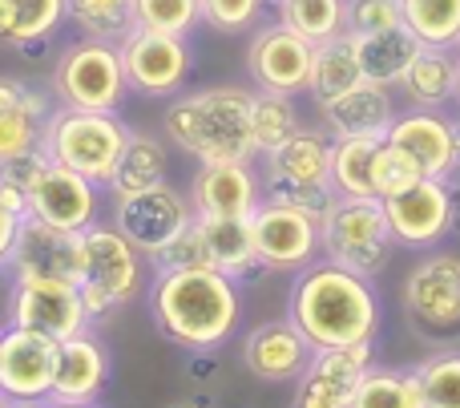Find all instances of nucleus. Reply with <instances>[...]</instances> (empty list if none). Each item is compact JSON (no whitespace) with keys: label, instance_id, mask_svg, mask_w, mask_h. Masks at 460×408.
Returning a JSON list of instances; mask_svg holds the SVG:
<instances>
[{"label":"nucleus","instance_id":"7ed1b4c3","mask_svg":"<svg viewBox=\"0 0 460 408\" xmlns=\"http://www.w3.org/2000/svg\"><path fill=\"white\" fill-rule=\"evenodd\" d=\"M251 102L246 85H207L194 93H174L162 113V129L182 154L199 162H254Z\"/></svg>","mask_w":460,"mask_h":408},{"label":"nucleus","instance_id":"6ab92c4d","mask_svg":"<svg viewBox=\"0 0 460 408\" xmlns=\"http://www.w3.org/2000/svg\"><path fill=\"white\" fill-rule=\"evenodd\" d=\"M4 267L16 279H65L81 283V235L57 231L40 218L24 215Z\"/></svg>","mask_w":460,"mask_h":408},{"label":"nucleus","instance_id":"b1692460","mask_svg":"<svg viewBox=\"0 0 460 408\" xmlns=\"http://www.w3.org/2000/svg\"><path fill=\"white\" fill-rule=\"evenodd\" d=\"M396 113L400 110L392 89L376 85V81H359L348 93L319 102V118L332 137H388Z\"/></svg>","mask_w":460,"mask_h":408},{"label":"nucleus","instance_id":"0eeeda50","mask_svg":"<svg viewBox=\"0 0 460 408\" xmlns=\"http://www.w3.org/2000/svg\"><path fill=\"white\" fill-rule=\"evenodd\" d=\"M262 166V199L303 207L311 215H323L332 207V134L327 129H295L275 154H267Z\"/></svg>","mask_w":460,"mask_h":408},{"label":"nucleus","instance_id":"a878e982","mask_svg":"<svg viewBox=\"0 0 460 408\" xmlns=\"http://www.w3.org/2000/svg\"><path fill=\"white\" fill-rule=\"evenodd\" d=\"M460 85V53L453 45H420L416 61L400 77V97L412 110H448Z\"/></svg>","mask_w":460,"mask_h":408},{"label":"nucleus","instance_id":"20e7f679","mask_svg":"<svg viewBox=\"0 0 460 408\" xmlns=\"http://www.w3.org/2000/svg\"><path fill=\"white\" fill-rule=\"evenodd\" d=\"M129 134H134V126L121 113L57 105L45 121L40 150H45L49 162H61V166L77 170V174H85L89 182H97L105 191L121 162Z\"/></svg>","mask_w":460,"mask_h":408},{"label":"nucleus","instance_id":"6e6552de","mask_svg":"<svg viewBox=\"0 0 460 408\" xmlns=\"http://www.w3.org/2000/svg\"><path fill=\"white\" fill-rule=\"evenodd\" d=\"M392 247L396 243H392L380 199H340L335 194L332 207L319 215V251L323 259L348 267V271L376 279L388 267Z\"/></svg>","mask_w":460,"mask_h":408},{"label":"nucleus","instance_id":"de8ad7c7","mask_svg":"<svg viewBox=\"0 0 460 408\" xmlns=\"http://www.w3.org/2000/svg\"><path fill=\"white\" fill-rule=\"evenodd\" d=\"M190 380H207V377H215L218 372V364L210 360V352H190Z\"/></svg>","mask_w":460,"mask_h":408},{"label":"nucleus","instance_id":"49530a36","mask_svg":"<svg viewBox=\"0 0 460 408\" xmlns=\"http://www.w3.org/2000/svg\"><path fill=\"white\" fill-rule=\"evenodd\" d=\"M13 296H16V275L0 263V332H4L8 320H13Z\"/></svg>","mask_w":460,"mask_h":408},{"label":"nucleus","instance_id":"ddd939ff","mask_svg":"<svg viewBox=\"0 0 460 408\" xmlns=\"http://www.w3.org/2000/svg\"><path fill=\"white\" fill-rule=\"evenodd\" d=\"M251 235L259 263L267 271H303L315 263L319 251V215L303 207H287V202L262 199L251 215Z\"/></svg>","mask_w":460,"mask_h":408},{"label":"nucleus","instance_id":"c85d7f7f","mask_svg":"<svg viewBox=\"0 0 460 408\" xmlns=\"http://www.w3.org/2000/svg\"><path fill=\"white\" fill-rule=\"evenodd\" d=\"M202 235L210 243V255H215V271L230 275L234 283H251L259 271L267 267L259 263V251H254V235H251V218H207L199 215Z\"/></svg>","mask_w":460,"mask_h":408},{"label":"nucleus","instance_id":"79ce46f5","mask_svg":"<svg viewBox=\"0 0 460 408\" xmlns=\"http://www.w3.org/2000/svg\"><path fill=\"white\" fill-rule=\"evenodd\" d=\"M372 178H376V199H392V194H400L404 186H412L416 178H424V170L416 166V158L408 150H400L396 142L380 137V146H376Z\"/></svg>","mask_w":460,"mask_h":408},{"label":"nucleus","instance_id":"58836bf2","mask_svg":"<svg viewBox=\"0 0 460 408\" xmlns=\"http://www.w3.org/2000/svg\"><path fill=\"white\" fill-rule=\"evenodd\" d=\"M146 267H150V271H207V267H215V255H210V243H207V235H202L199 215H194V223L186 226V231H178L166 247L154 251V255L146 259Z\"/></svg>","mask_w":460,"mask_h":408},{"label":"nucleus","instance_id":"72a5a7b5","mask_svg":"<svg viewBox=\"0 0 460 408\" xmlns=\"http://www.w3.org/2000/svg\"><path fill=\"white\" fill-rule=\"evenodd\" d=\"M299 129V110H295V97L287 93H267V89H254V102H251V137H254V150L267 158L275 154L287 137H295Z\"/></svg>","mask_w":460,"mask_h":408},{"label":"nucleus","instance_id":"a19ab883","mask_svg":"<svg viewBox=\"0 0 460 408\" xmlns=\"http://www.w3.org/2000/svg\"><path fill=\"white\" fill-rule=\"evenodd\" d=\"M202 24L223 37H238V32H254L262 24V13L270 0H199Z\"/></svg>","mask_w":460,"mask_h":408},{"label":"nucleus","instance_id":"864d4df0","mask_svg":"<svg viewBox=\"0 0 460 408\" xmlns=\"http://www.w3.org/2000/svg\"><path fill=\"white\" fill-rule=\"evenodd\" d=\"M456 53H460V37H456Z\"/></svg>","mask_w":460,"mask_h":408},{"label":"nucleus","instance_id":"4468645a","mask_svg":"<svg viewBox=\"0 0 460 408\" xmlns=\"http://www.w3.org/2000/svg\"><path fill=\"white\" fill-rule=\"evenodd\" d=\"M24 215L40 218L57 231L81 235L102 215V186L89 182L77 170L61 166V162H45L37 182L24 191Z\"/></svg>","mask_w":460,"mask_h":408},{"label":"nucleus","instance_id":"a18cd8bd","mask_svg":"<svg viewBox=\"0 0 460 408\" xmlns=\"http://www.w3.org/2000/svg\"><path fill=\"white\" fill-rule=\"evenodd\" d=\"M445 182L456 194V218H453V235H456L460 231V118H453V170H448Z\"/></svg>","mask_w":460,"mask_h":408},{"label":"nucleus","instance_id":"c03bdc74","mask_svg":"<svg viewBox=\"0 0 460 408\" xmlns=\"http://www.w3.org/2000/svg\"><path fill=\"white\" fill-rule=\"evenodd\" d=\"M21 218H24V194L16 186L0 182V263L8 259L13 251V239L21 231Z\"/></svg>","mask_w":460,"mask_h":408},{"label":"nucleus","instance_id":"f8f14e48","mask_svg":"<svg viewBox=\"0 0 460 408\" xmlns=\"http://www.w3.org/2000/svg\"><path fill=\"white\" fill-rule=\"evenodd\" d=\"M315 40L299 37L283 21H262L246 40V77L254 89L299 97L311 89Z\"/></svg>","mask_w":460,"mask_h":408},{"label":"nucleus","instance_id":"5701e85b","mask_svg":"<svg viewBox=\"0 0 460 408\" xmlns=\"http://www.w3.org/2000/svg\"><path fill=\"white\" fill-rule=\"evenodd\" d=\"M53 110V93L0 73V162L40 150V134Z\"/></svg>","mask_w":460,"mask_h":408},{"label":"nucleus","instance_id":"f704fd0d","mask_svg":"<svg viewBox=\"0 0 460 408\" xmlns=\"http://www.w3.org/2000/svg\"><path fill=\"white\" fill-rule=\"evenodd\" d=\"M65 21L81 37L121 40L134 29V0H65Z\"/></svg>","mask_w":460,"mask_h":408},{"label":"nucleus","instance_id":"3c124183","mask_svg":"<svg viewBox=\"0 0 460 408\" xmlns=\"http://www.w3.org/2000/svg\"><path fill=\"white\" fill-rule=\"evenodd\" d=\"M170 408H207V404H194V401H178V404H170Z\"/></svg>","mask_w":460,"mask_h":408},{"label":"nucleus","instance_id":"603ef678","mask_svg":"<svg viewBox=\"0 0 460 408\" xmlns=\"http://www.w3.org/2000/svg\"><path fill=\"white\" fill-rule=\"evenodd\" d=\"M456 105H460V85H456Z\"/></svg>","mask_w":460,"mask_h":408},{"label":"nucleus","instance_id":"dca6fc26","mask_svg":"<svg viewBox=\"0 0 460 408\" xmlns=\"http://www.w3.org/2000/svg\"><path fill=\"white\" fill-rule=\"evenodd\" d=\"M89 312L81 299L77 283L65 279H16V296H13V320L8 328H29L40 332L49 340H69L77 332L89 328Z\"/></svg>","mask_w":460,"mask_h":408},{"label":"nucleus","instance_id":"9d476101","mask_svg":"<svg viewBox=\"0 0 460 408\" xmlns=\"http://www.w3.org/2000/svg\"><path fill=\"white\" fill-rule=\"evenodd\" d=\"M118 49H121V69H126L129 93H137V97L170 102L174 93H182L194 73L190 37L154 32V29H137L134 24L118 40Z\"/></svg>","mask_w":460,"mask_h":408},{"label":"nucleus","instance_id":"1a4fd4ad","mask_svg":"<svg viewBox=\"0 0 460 408\" xmlns=\"http://www.w3.org/2000/svg\"><path fill=\"white\" fill-rule=\"evenodd\" d=\"M400 307L416 340H429L437 348L460 344V255L424 251V259L404 279Z\"/></svg>","mask_w":460,"mask_h":408},{"label":"nucleus","instance_id":"37998d69","mask_svg":"<svg viewBox=\"0 0 460 408\" xmlns=\"http://www.w3.org/2000/svg\"><path fill=\"white\" fill-rule=\"evenodd\" d=\"M404 24L400 0H343V29L364 37V32H384Z\"/></svg>","mask_w":460,"mask_h":408},{"label":"nucleus","instance_id":"39448f33","mask_svg":"<svg viewBox=\"0 0 460 408\" xmlns=\"http://www.w3.org/2000/svg\"><path fill=\"white\" fill-rule=\"evenodd\" d=\"M49 93H53L57 105H73V110L121 113V105L129 97V81L126 69H121L118 40H97V37L69 40L53 61Z\"/></svg>","mask_w":460,"mask_h":408},{"label":"nucleus","instance_id":"ea45409f","mask_svg":"<svg viewBox=\"0 0 460 408\" xmlns=\"http://www.w3.org/2000/svg\"><path fill=\"white\" fill-rule=\"evenodd\" d=\"M134 24L154 32H174V37H190L202 24L199 0H134Z\"/></svg>","mask_w":460,"mask_h":408},{"label":"nucleus","instance_id":"412c9836","mask_svg":"<svg viewBox=\"0 0 460 408\" xmlns=\"http://www.w3.org/2000/svg\"><path fill=\"white\" fill-rule=\"evenodd\" d=\"M194 215L207 218H251L262 202V178L251 162H199L190 182Z\"/></svg>","mask_w":460,"mask_h":408},{"label":"nucleus","instance_id":"f03ea898","mask_svg":"<svg viewBox=\"0 0 460 408\" xmlns=\"http://www.w3.org/2000/svg\"><path fill=\"white\" fill-rule=\"evenodd\" d=\"M150 315L170 344L186 352H215L238 328V283L215 271H154Z\"/></svg>","mask_w":460,"mask_h":408},{"label":"nucleus","instance_id":"9b49d317","mask_svg":"<svg viewBox=\"0 0 460 408\" xmlns=\"http://www.w3.org/2000/svg\"><path fill=\"white\" fill-rule=\"evenodd\" d=\"M384 202V218L396 247L408 251H437L440 243L453 235L456 218V194L445 178H416L400 194Z\"/></svg>","mask_w":460,"mask_h":408},{"label":"nucleus","instance_id":"8fccbe9b","mask_svg":"<svg viewBox=\"0 0 460 408\" xmlns=\"http://www.w3.org/2000/svg\"><path fill=\"white\" fill-rule=\"evenodd\" d=\"M0 408H29V404H16V401H8V396H0Z\"/></svg>","mask_w":460,"mask_h":408},{"label":"nucleus","instance_id":"a211bd4d","mask_svg":"<svg viewBox=\"0 0 460 408\" xmlns=\"http://www.w3.org/2000/svg\"><path fill=\"white\" fill-rule=\"evenodd\" d=\"M57 352L61 344L29 328L0 332V396L16 404L49 401V388L57 377Z\"/></svg>","mask_w":460,"mask_h":408},{"label":"nucleus","instance_id":"bb28decb","mask_svg":"<svg viewBox=\"0 0 460 408\" xmlns=\"http://www.w3.org/2000/svg\"><path fill=\"white\" fill-rule=\"evenodd\" d=\"M65 29V0H0V45L32 49L49 45Z\"/></svg>","mask_w":460,"mask_h":408},{"label":"nucleus","instance_id":"09e8293b","mask_svg":"<svg viewBox=\"0 0 460 408\" xmlns=\"http://www.w3.org/2000/svg\"><path fill=\"white\" fill-rule=\"evenodd\" d=\"M29 408H102V404H65V401H40V404H29Z\"/></svg>","mask_w":460,"mask_h":408},{"label":"nucleus","instance_id":"7c9ffc66","mask_svg":"<svg viewBox=\"0 0 460 408\" xmlns=\"http://www.w3.org/2000/svg\"><path fill=\"white\" fill-rule=\"evenodd\" d=\"M359 81H364V69H359L356 37L343 29V32H335V37L319 40L315 61H311V89H307V93L315 97V105L348 93V89L359 85Z\"/></svg>","mask_w":460,"mask_h":408},{"label":"nucleus","instance_id":"473e14b6","mask_svg":"<svg viewBox=\"0 0 460 408\" xmlns=\"http://www.w3.org/2000/svg\"><path fill=\"white\" fill-rule=\"evenodd\" d=\"M348 408H424L420 377H416V368H384V364H372Z\"/></svg>","mask_w":460,"mask_h":408},{"label":"nucleus","instance_id":"f3484780","mask_svg":"<svg viewBox=\"0 0 460 408\" xmlns=\"http://www.w3.org/2000/svg\"><path fill=\"white\" fill-rule=\"evenodd\" d=\"M372 364L376 340L348 348H319V352H311V364L303 368V377L295 380L291 408H348Z\"/></svg>","mask_w":460,"mask_h":408},{"label":"nucleus","instance_id":"2f4dec72","mask_svg":"<svg viewBox=\"0 0 460 408\" xmlns=\"http://www.w3.org/2000/svg\"><path fill=\"white\" fill-rule=\"evenodd\" d=\"M376 146L380 137H332V191L340 199H376Z\"/></svg>","mask_w":460,"mask_h":408},{"label":"nucleus","instance_id":"c9c22d12","mask_svg":"<svg viewBox=\"0 0 460 408\" xmlns=\"http://www.w3.org/2000/svg\"><path fill=\"white\" fill-rule=\"evenodd\" d=\"M404 29L420 45H453L460 37V0H400Z\"/></svg>","mask_w":460,"mask_h":408},{"label":"nucleus","instance_id":"c756f323","mask_svg":"<svg viewBox=\"0 0 460 408\" xmlns=\"http://www.w3.org/2000/svg\"><path fill=\"white\" fill-rule=\"evenodd\" d=\"M166 170H170L166 166V142H162V137H154V134H142V129H134L105 191H110L113 202L129 199V194L154 191V186L166 182Z\"/></svg>","mask_w":460,"mask_h":408},{"label":"nucleus","instance_id":"4c0bfd02","mask_svg":"<svg viewBox=\"0 0 460 408\" xmlns=\"http://www.w3.org/2000/svg\"><path fill=\"white\" fill-rule=\"evenodd\" d=\"M424 388V408H460V344L440 348L424 364H416Z\"/></svg>","mask_w":460,"mask_h":408},{"label":"nucleus","instance_id":"423d86ee","mask_svg":"<svg viewBox=\"0 0 460 408\" xmlns=\"http://www.w3.org/2000/svg\"><path fill=\"white\" fill-rule=\"evenodd\" d=\"M146 255L118 231L97 218L81 231V299H85L89 320H105L121 304L142 291Z\"/></svg>","mask_w":460,"mask_h":408},{"label":"nucleus","instance_id":"e433bc0d","mask_svg":"<svg viewBox=\"0 0 460 408\" xmlns=\"http://www.w3.org/2000/svg\"><path fill=\"white\" fill-rule=\"evenodd\" d=\"M270 13L315 45L343 32V0H270Z\"/></svg>","mask_w":460,"mask_h":408},{"label":"nucleus","instance_id":"aec40b11","mask_svg":"<svg viewBox=\"0 0 460 408\" xmlns=\"http://www.w3.org/2000/svg\"><path fill=\"white\" fill-rule=\"evenodd\" d=\"M113 377V360L105 340L93 328L77 332V336L61 340L57 352V377L49 388V401H65V404H102L105 388Z\"/></svg>","mask_w":460,"mask_h":408},{"label":"nucleus","instance_id":"f257e3e1","mask_svg":"<svg viewBox=\"0 0 460 408\" xmlns=\"http://www.w3.org/2000/svg\"><path fill=\"white\" fill-rule=\"evenodd\" d=\"M287 320L319 352V348H348L376 340L384 307L367 275L348 271L332 259H315L303 271H295Z\"/></svg>","mask_w":460,"mask_h":408},{"label":"nucleus","instance_id":"4be33fe9","mask_svg":"<svg viewBox=\"0 0 460 408\" xmlns=\"http://www.w3.org/2000/svg\"><path fill=\"white\" fill-rule=\"evenodd\" d=\"M315 348L307 344L299 328L291 320H267L259 328L246 332L243 340V364L251 377L267 380V385H295L303 377V368L311 364Z\"/></svg>","mask_w":460,"mask_h":408},{"label":"nucleus","instance_id":"393cba45","mask_svg":"<svg viewBox=\"0 0 460 408\" xmlns=\"http://www.w3.org/2000/svg\"><path fill=\"white\" fill-rule=\"evenodd\" d=\"M388 142L408 150L424 178H448L453 170V118L445 110H400L388 129Z\"/></svg>","mask_w":460,"mask_h":408},{"label":"nucleus","instance_id":"cd10ccee","mask_svg":"<svg viewBox=\"0 0 460 408\" xmlns=\"http://www.w3.org/2000/svg\"><path fill=\"white\" fill-rule=\"evenodd\" d=\"M351 37H356V32H351ZM356 53H359L364 81H376V85L396 89L400 77L408 73V65H412L416 53H420V40H416L404 24H396V29L364 32V37H356Z\"/></svg>","mask_w":460,"mask_h":408},{"label":"nucleus","instance_id":"2eb2a0df","mask_svg":"<svg viewBox=\"0 0 460 408\" xmlns=\"http://www.w3.org/2000/svg\"><path fill=\"white\" fill-rule=\"evenodd\" d=\"M190 223H194L190 194L174 191L170 182L113 202V226H118V231L126 235L146 259H150L154 251H162L178 231H186Z\"/></svg>","mask_w":460,"mask_h":408}]
</instances>
